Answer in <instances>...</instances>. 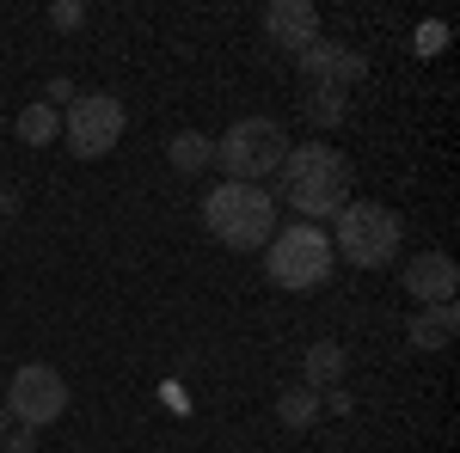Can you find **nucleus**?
<instances>
[{"label": "nucleus", "mask_w": 460, "mask_h": 453, "mask_svg": "<svg viewBox=\"0 0 460 453\" xmlns=\"http://www.w3.org/2000/svg\"><path fill=\"white\" fill-rule=\"evenodd\" d=\"M283 203L295 214H307V227L319 214H338L350 203V160L338 147H325V141L288 147L283 153Z\"/></svg>", "instance_id": "1"}, {"label": "nucleus", "mask_w": 460, "mask_h": 453, "mask_svg": "<svg viewBox=\"0 0 460 453\" xmlns=\"http://www.w3.org/2000/svg\"><path fill=\"white\" fill-rule=\"evenodd\" d=\"M203 227L227 251H264L270 233H277V196L258 190V184H227L221 178L209 196H203Z\"/></svg>", "instance_id": "2"}, {"label": "nucleus", "mask_w": 460, "mask_h": 453, "mask_svg": "<svg viewBox=\"0 0 460 453\" xmlns=\"http://www.w3.org/2000/svg\"><path fill=\"white\" fill-rule=\"evenodd\" d=\"M332 257H344L356 270H381L399 257V245H405V227H399V214L381 209V203H344V209L332 214Z\"/></svg>", "instance_id": "3"}, {"label": "nucleus", "mask_w": 460, "mask_h": 453, "mask_svg": "<svg viewBox=\"0 0 460 453\" xmlns=\"http://www.w3.org/2000/svg\"><path fill=\"white\" fill-rule=\"evenodd\" d=\"M332 270H338V257H332L325 227L295 221L283 233H270V245H264V276L277 282L283 294H314V288L332 282Z\"/></svg>", "instance_id": "4"}, {"label": "nucleus", "mask_w": 460, "mask_h": 453, "mask_svg": "<svg viewBox=\"0 0 460 453\" xmlns=\"http://www.w3.org/2000/svg\"><path fill=\"white\" fill-rule=\"evenodd\" d=\"M295 147L288 141V129L277 123V117H240L227 135L215 141V160L209 166H221L227 172V184H258V178L283 172V153Z\"/></svg>", "instance_id": "5"}, {"label": "nucleus", "mask_w": 460, "mask_h": 453, "mask_svg": "<svg viewBox=\"0 0 460 453\" xmlns=\"http://www.w3.org/2000/svg\"><path fill=\"white\" fill-rule=\"evenodd\" d=\"M123 129H129V110H123L117 92H74L68 117H62V135L80 160H105L123 141Z\"/></svg>", "instance_id": "6"}, {"label": "nucleus", "mask_w": 460, "mask_h": 453, "mask_svg": "<svg viewBox=\"0 0 460 453\" xmlns=\"http://www.w3.org/2000/svg\"><path fill=\"white\" fill-rule=\"evenodd\" d=\"M6 417H19V429H43L68 411V380L49 368V362H25L13 380H6Z\"/></svg>", "instance_id": "7"}, {"label": "nucleus", "mask_w": 460, "mask_h": 453, "mask_svg": "<svg viewBox=\"0 0 460 453\" xmlns=\"http://www.w3.org/2000/svg\"><path fill=\"white\" fill-rule=\"evenodd\" d=\"M295 62H301V74H307L314 86H338V92H344V86H356V80L368 74V62L356 56L350 43H332V37L307 43V49L295 56Z\"/></svg>", "instance_id": "8"}, {"label": "nucleus", "mask_w": 460, "mask_h": 453, "mask_svg": "<svg viewBox=\"0 0 460 453\" xmlns=\"http://www.w3.org/2000/svg\"><path fill=\"white\" fill-rule=\"evenodd\" d=\"M264 37L288 56H301L307 43H319V6L314 0H270L264 6Z\"/></svg>", "instance_id": "9"}, {"label": "nucleus", "mask_w": 460, "mask_h": 453, "mask_svg": "<svg viewBox=\"0 0 460 453\" xmlns=\"http://www.w3.org/2000/svg\"><path fill=\"white\" fill-rule=\"evenodd\" d=\"M460 288V270L448 251H424V257H411L405 264V294L418 301V307H442V301H455Z\"/></svg>", "instance_id": "10"}, {"label": "nucleus", "mask_w": 460, "mask_h": 453, "mask_svg": "<svg viewBox=\"0 0 460 453\" xmlns=\"http://www.w3.org/2000/svg\"><path fill=\"white\" fill-rule=\"evenodd\" d=\"M344 368H350V355H344V344H332V337H319V344H307V355H301V386L325 398L332 386L344 380Z\"/></svg>", "instance_id": "11"}, {"label": "nucleus", "mask_w": 460, "mask_h": 453, "mask_svg": "<svg viewBox=\"0 0 460 453\" xmlns=\"http://www.w3.org/2000/svg\"><path fill=\"white\" fill-rule=\"evenodd\" d=\"M455 331H460V313H455V301H442V307H418V318H411L405 337H411L418 349H448Z\"/></svg>", "instance_id": "12"}, {"label": "nucleus", "mask_w": 460, "mask_h": 453, "mask_svg": "<svg viewBox=\"0 0 460 453\" xmlns=\"http://www.w3.org/2000/svg\"><path fill=\"white\" fill-rule=\"evenodd\" d=\"M13 129H19V141H25V147H49V141L62 135V110H49L43 99H37V105L19 110V123H13Z\"/></svg>", "instance_id": "13"}, {"label": "nucleus", "mask_w": 460, "mask_h": 453, "mask_svg": "<svg viewBox=\"0 0 460 453\" xmlns=\"http://www.w3.org/2000/svg\"><path fill=\"white\" fill-rule=\"evenodd\" d=\"M277 423H283V429H314L319 423V392L283 386V392H277Z\"/></svg>", "instance_id": "14"}, {"label": "nucleus", "mask_w": 460, "mask_h": 453, "mask_svg": "<svg viewBox=\"0 0 460 453\" xmlns=\"http://www.w3.org/2000/svg\"><path fill=\"white\" fill-rule=\"evenodd\" d=\"M166 160H172L178 172H203V166L215 160V141L197 135V129H178V135L166 141Z\"/></svg>", "instance_id": "15"}, {"label": "nucleus", "mask_w": 460, "mask_h": 453, "mask_svg": "<svg viewBox=\"0 0 460 453\" xmlns=\"http://www.w3.org/2000/svg\"><path fill=\"white\" fill-rule=\"evenodd\" d=\"M307 117H314L319 129L344 123V92H338V86H314V92H307Z\"/></svg>", "instance_id": "16"}, {"label": "nucleus", "mask_w": 460, "mask_h": 453, "mask_svg": "<svg viewBox=\"0 0 460 453\" xmlns=\"http://www.w3.org/2000/svg\"><path fill=\"white\" fill-rule=\"evenodd\" d=\"M49 25H56V31H80V25H86V6H80V0H56V6H49Z\"/></svg>", "instance_id": "17"}, {"label": "nucleus", "mask_w": 460, "mask_h": 453, "mask_svg": "<svg viewBox=\"0 0 460 453\" xmlns=\"http://www.w3.org/2000/svg\"><path fill=\"white\" fill-rule=\"evenodd\" d=\"M0 448H6V453H37V429H6Z\"/></svg>", "instance_id": "18"}, {"label": "nucleus", "mask_w": 460, "mask_h": 453, "mask_svg": "<svg viewBox=\"0 0 460 453\" xmlns=\"http://www.w3.org/2000/svg\"><path fill=\"white\" fill-rule=\"evenodd\" d=\"M43 105H49V110H56V105H74V80H62V74H56V80L43 86Z\"/></svg>", "instance_id": "19"}, {"label": "nucleus", "mask_w": 460, "mask_h": 453, "mask_svg": "<svg viewBox=\"0 0 460 453\" xmlns=\"http://www.w3.org/2000/svg\"><path fill=\"white\" fill-rule=\"evenodd\" d=\"M442 43H448V31H442V25H418V56H436Z\"/></svg>", "instance_id": "20"}, {"label": "nucleus", "mask_w": 460, "mask_h": 453, "mask_svg": "<svg viewBox=\"0 0 460 453\" xmlns=\"http://www.w3.org/2000/svg\"><path fill=\"white\" fill-rule=\"evenodd\" d=\"M0 435H6V405H0Z\"/></svg>", "instance_id": "21"}, {"label": "nucleus", "mask_w": 460, "mask_h": 453, "mask_svg": "<svg viewBox=\"0 0 460 453\" xmlns=\"http://www.w3.org/2000/svg\"><path fill=\"white\" fill-rule=\"evenodd\" d=\"M0 190H6V172H0Z\"/></svg>", "instance_id": "22"}]
</instances>
